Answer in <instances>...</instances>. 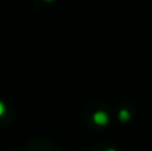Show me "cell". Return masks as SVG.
<instances>
[{
    "label": "cell",
    "instance_id": "6da1fadb",
    "mask_svg": "<svg viewBox=\"0 0 152 151\" xmlns=\"http://www.w3.org/2000/svg\"><path fill=\"white\" fill-rule=\"evenodd\" d=\"M94 119H95V122H96L97 125H105V123L108 122V118H107V115H105L104 112H96Z\"/></svg>",
    "mask_w": 152,
    "mask_h": 151
},
{
    "label": "cell",
    "instance_id": "7a4b0ae2",
    "mask_svg": "<svg viewBox=\"0 0 152 151\" xmlns=\"http://www.w3.org/2000/svg\"><path fill=\"white\" fill-rule=\"evenodd\" d=\"M120 118H121V119H124V120L128 119V114H127L126 111H121V112H120Z\"/></svg>",
    "mask_w": 152,
    "mask_h": 151
},
{
    "label": "cell",
    "instance_id": "3957f363",
    "mask_svg": "<svg viewBox=\"0 0 152 151\" xmlns=\"http://www.w3.org/2000/svg\"><path fill=\"white\" fill-rule=\"evenodd\" d=\"M3 111H4V107H3V104L0 103V115L3 114Z\"/></svg>",
    "mask_w": 152,
    "mask_h": 151
},
{
    "label": "cell",
    "instance_id": "277c9868",
    "mask_svg": "<svg viewBox=\"0 0 152 151\" xmlns=\"http://www.w3.org/2000/svg\"><path fill=\"white\" fill-rule=\"evenodd\" d=\"M108 151H113V150H108Z\"/></svg>",
    "mask_w": 152,
    "mask_h": 151
}]
</instances>
